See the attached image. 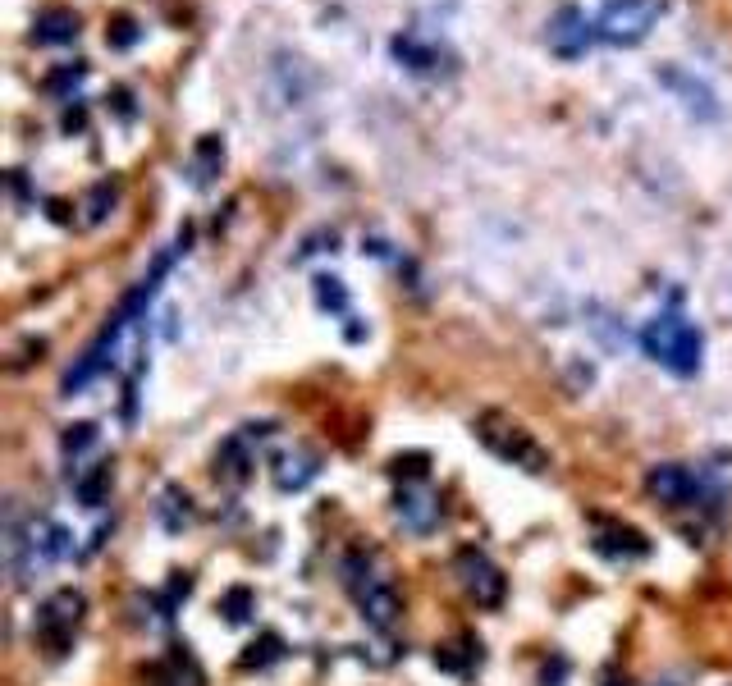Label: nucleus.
<instances>
[{
	"mask_svg": "<svg viewBox=\"0 0 732 686\" xmlns=\"http://www.w3.org/2000/svg\"><path fill=\"white\" fill-rule=\"evenodd\" d=\"M641 348H646L659 366H668L673 376H696L700 353H705V339H700V330L691 321L664 311V316H655V321L641 330Z\"/></svg>",
	"mask_w": 732,
	"mask_h": 686,
	"instance_id": "obj_1",
	"label": "nucleus"
},
{
	"mask_svg": "<svg viewBox=\"0 0 732 686\" xmlns=\"http://www.w3.org/2000/svg\"><path fill=\"white\" fill-rule=\"evenodd\" d=\"M344 577H348V590H353V600H357V609H362V618L371 622L376 632H389V627L399 622V613H403V600H399V590H394V581L380 577L366 554L348 558Z\"/></svg>",
	"mask_w": 732,
	"mask_h": 686,
	"instance_id": "obj_2",
	"label": "nucleus"
},
{
	"mask_svg": "<svg viewBox=\"0 0 732 686\" xmlns=\"http://www.w3.org/2000/svg\"><path fill=\"white\" fill-rule=\"evenodd\" d=\"M476 440L495 453V458L522 467V472H545V467H549V449H545V444H540L531 430L517 426V421L499 417V412H485V417L476 421Z\"/></svg>",
	"mask_w": 732,
	"mask_h": 686,
	"instance_id": "obj_3",
	"label": "nucleus"
},
{
	"mask_svg": "<svg viewBox=\"0 0 732 686\" xmlns=\"http://www.w3.org/2000/svg\"><path fill=\"white\" fill-rule=\"evenodd\" d=\"M83 613H87V600L78 595V590H55V595H46V604L37 609V645H42L46 654H60L74 645L78 627H83Z\"/></svg>",
	"mask_w": 732,
	"mask_h": 686,
	"instance_id": "obj_4",
	"label": "nucleus"
},
{
	"mask_svg": "<svg viewBox=\"0 0 732 686\" xmlns=\"http://www.w3.org/2000/svg\"><path fill=\"white\" fill-rule=\"evenodd\" d=\"M659 10H664V0H604L600 19H595V37H604L609 46L646 42Z\"/></svg>",
	"mask_w": 732,
	"mask_h": 686,
	"instance_id": "obj_5",
	"label": "nucleus"
},
{
	"mask_svg": "<svg viewBox=\"0 0 732 686\" xmlns=\"http://www.w3.org/2000/svg\"><path fill=\"white\" fill-rule=\"evenodd\" d=\"M458 581H463V590L481 604V609H499V604H504L508 581L481 549H463V554H458Z\"/></svg>",
	"mask_w": 732,
	"mask_h": 686,
	"instance_id": "obj_6",
	"label": "nucleus"
},
{
	"mask_svg": "<svg viewBox=\"0 0 732 686\" xmlns=\"http://www.w3.org/2000/svg\"><path fill=\"white\" fill-rule=\"evenodd\" d=\"M586 46H591V23H586V14L563 5V10L554 14V23H549V51L563 55V60H577Z\"/></svg>",
	"mask_w": 732,
	"mask_h": 686,
	"instance_id": "obj_7",
	"label": "nucleus"
},
{
	"mask_svg": "<svg viewBox=\"0 0 732 686\" xmlns=\"http://www.w3.org/2000/svg\"><path fill=\"white\" fill-rule=\"evenodd\" d=\"M646 490L655 494L659 504H668V508H687L691 499L700 494V481L687 472V467H673V462H664V467H655V472L646 476Z\"/></svg>",
	"mask_w": 732,
	"mask_h": 686,
	"instance_id": "obj_8",
	"label": "nucleus"
},
{
	"mask_svg": "<svg viewBox=\"0 0 732 686\" xmlns=\"http://www.w3.org/2000/svg\"><path fill=\"white\" fill-rule=\"evenodd\" d=\"M595 549L609 558H646L650 554V540L636 531V526L623 522H595Z\"/></svg>",
	"mask_w": 732,
	"mask_h": 686,
	"instance_id": "obj_9",
	"label": "nucleus"
},
{
	"mask_svg": "<svg viewBox=\"0 0 732 686\" xmlns=\"http://www.w3.org/2000/svg\"><path fill=\"white\" fill-rule=\"evenodd\" d=\"M110 485H115V467H110V462H97V467H87V472L74 481L78 504L101 508V504L110 499Z\"/></svg>",
	"mask_w": 732,
	"mask_h": 686,
	"instance_id": "obj_10",
	"label": "nucleus"
},
{
	"mask_svg": "<svg viewBox=\"0 0 732 686\" xmlns=\"http://www.w3.org/2000/svg\"><path fill=\"white\" fill-rule=\"evenodd\" d=\"M399 517L412 526V531H431V526L440 522V499L417 494V490H403L399 494Z\"/></svg>",
	"mask_w": 732,
	"mask_h": 686,
	"instance_id": "obj_11",
	"label": "nucleus"
},
{
	"mask_svg": "<svg viewBox=\"0 0 732 686\" xmlns=\"http://www.w3.org/2000/svg\"><path fill=\"white\" fill-rule=\"evenodd\" d=\"M316 472H321V467H316L312 453H289V458L275 462V485H280V490H302Z\"/></svg>",
	"mask_w": 732,
	"mask_h": 686,
	"instance_id": "obj_12",
	"label": "nucleus"
},
{
	"mask_svg": "<svg viewBox=\"0 0 732 686\" xmlns=\"http://www.w3.org/2000/svg\"><path fill=\"white\" fill-rule=\"evenodd\" d=\"M78 37V19L69 10H46L42 23H37V42L55 46V42H74Z\"/></svg>",
	"mask_w": 732,
	"mask_h": 686,
	"instance_id": "obj_13",
	"label": "nucleus"
},
{
	"mask_svg": "<svg viewBox=\"0 0 732 686\" xmlns=\"http://www.w3.org/2000/svg\"><path fill=\"white\" fill-rule=\"evenodd\" d=\"M220 613H225V622H248L252 613H257V595H252L248 586H229L225 595H220Z\"/></svg>",
	"mask_w": 732,
	"mask_h": 686,
	"instance_id": "obj_14",
	"label": "nucleus"
},
{
	"mask_svg": "<svg viewBox=\"0 0 732 686\" xmlns=\"http://www.w3.org/2000/svg\"><path fill=\"white\" fill-rule=\"evenodd\" d=\"M216 467H220V476H225V481H234V485H243V481H248V467H252V458H248V453H243V440H229L225 449H220Z\"/></svg>",
	"mask_w": 732,
	"mask_h": 686,
	"instance_id": "obj_15",
	"label": "nucleus"
},
{
	"mask_svg": "<svg viewBox=\"0 0 732 686\" xmlns=\"http://www.w3.org/2000/svg\"><path fill=\"white\" fill-rule=\"evenodd\" d=\"M156 686H202V673H197V664L188 654H174L170 664L156 673Z\"/></svg>",
	"mask_w": 732,
	"mask_h": 686,
	"instance_id": "obj_16",
	"label": "nucleus"
},
{
	"mask_svg": "<svg viewBox=\"0 0 732 686\" xmlns=\"http://www.w3.org/2000/svg\"><path fill=\"white\" fill-rule=\"evenodd\" d=\"M280 654H284V641L275 632H266L261 641L248 645V654H243V668H266V664H275Z\"/></svg>",
	"mask_w": 732,
	"mask_h": 686,
	"instance_id": "obj_17",
	"label": "nucleus"
},
{
	"mask_svg": "<svg viewBox=\"0 0 732 686\" xmlns=\"http://www.w3.org/2000/svg\"><path fill=\"white\" fill-rule=\"evenodd\" d=\"M92 444H97V426H92V421L65 426V435H60V453H65V458H78V453L92 449Z\"/></svg>",
	"mask_w": 732,
	"mask_h": 686,
	"instance_id": "obj_18",
	"label": "nucleus"
},
{
	"mask_svg": "<svg viewBox=\"0 0 732 686\" xmlns=\"http://www.w3.org/2000/svg\"><path fill=\"white\" fill-rule=\"evenodd\" d=\"M188 517H193V508H188V494L170 485V490H165V504H161V522L170 526V531H179Z\"/></svg>",
	"mask_w": 732,
	"mask_h": 686,
	"instance_id": "obj_19",
	"label": "nucleus"
},
{
	"mask_svg": "<svg viewBox=\"0 0 732 686\" xmlns=\"http://www.w3.org/2000/svg\"><path fill=\"white\" fill-rule=\"evenodd\" d=\"M426 467H431V458H426V453H399V458L389 462V472H394V476H408V481H421V476H426Z\"/></svg>",
	"mask_w": 732,
	"mask_h": 686,
	"instance_id": "obj_20",
	"label": "nucleus"
}]
</instances>
